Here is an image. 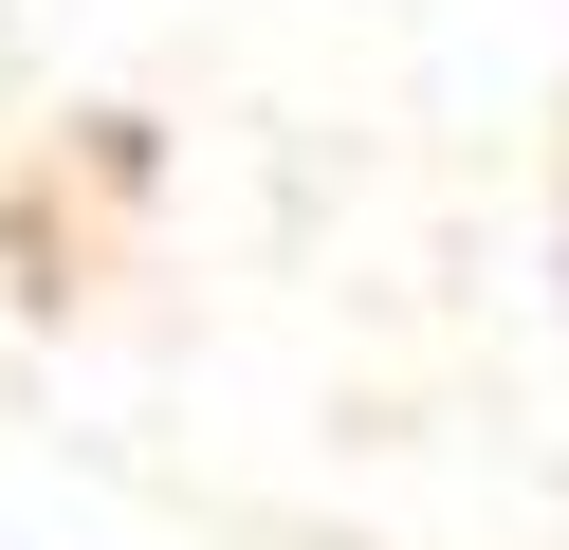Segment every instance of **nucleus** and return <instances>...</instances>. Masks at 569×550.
<instances>
[]
</instances>
